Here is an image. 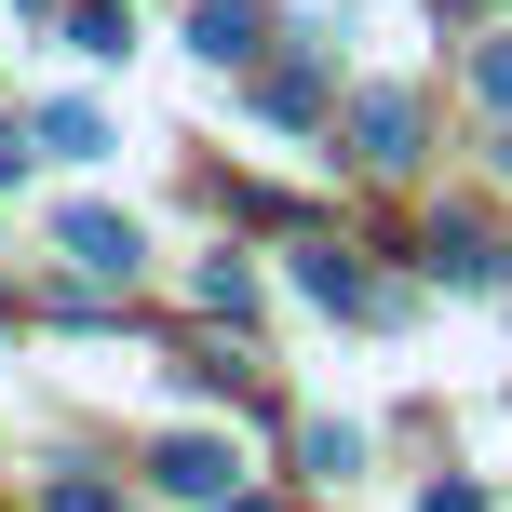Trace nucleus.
<instances>
[{
  "label": "nucleus",
  "mask_w": 512,
  "mask_h": 512,
  "mask_svg": "<svg viewBox=\"0 0 512 512\" xmlns=\"http://www.w3.org/2000/svg\"><path fill=\"white\" fill-rule=\"evenodd\" d=\"M54 243H68L81 270H95V283H135V256H149V243H135V216H95V203H81L68 230H54Z\"/></svg>",
  "instance_id": "nucleus-1"
},
{
  "label": "nucleus",
  "mask_w": 512,
  "mask_h": 512,
  "mask_svg": "<svg viewBox=\"0 0 512 512\" xmlns=\"http://www.w3.org/2000/svg\"><path fill=\"white\" fill-rule=\"evenodd\" d=\"M189 41H203L216 68H243V54L270 41V14H256V0H203V14H189Z\"/></svg>",
  "instance_id": "nucleus-2"
},
{
  "label": "nucleus",
  "mask_w": 512,
  "mask_h": 512,
  "mask_svg": "<svg viewBox=\"0 0 512 512\" xmlns=\"http://www.w3.org/2000/svg\"><path fill=\"white\" fill-rule=\"evenodd\" d=\"M351 135H364V162H378V176H405V162H418V108H405V95H364Z\"/></svg>",
  "instance_id": "nucleus-3"
},
{
  "label": "nucleus",
  "mask_w": 512,
  "mask_h": 512,
  "mask_svg": "<svg viewBox=\"0 0 512 512\" xmlns=\"http://www.w3.org/2000/svg\"><path fill=\"white\" fill-rule=\"evenodd\" d=\"M162 486H176V499H230V445L176 432V445H162Z\"/></svg>",
  "instance_id": "nucleus-4"
},
{
  "label": "nucleus",
  "mask_w": 512,
  "mask_h": 512,
  "mask_svg": "<svg viewBox=\"0 0 512 512\" xmlns=\"http://www.w3.org/2000/svg\"><path fill=\"white\" fill-rule=\"evenodd\" d=\"M297 283H310V297H324V310H378V297H364V270H351V256H337V243H310V256H297Z\"/></svg>",
  "instance_id": "nucleus-5"
},
{
  "label": "nucleus",
  "mask_w": 512,
  "mask_h": 512,
  "mask_svg": "<svg viewBox=\"0 0 512 512\" xmlns=\"http://www.w3.org/2000/svg\"><path fill=\"white\" fill-rule=\"evenodd\" d=\"M41 149H54V162H95L108 122H95V108H41Z\"/></svg>",
  "instance_id": "nucleus-6"
},
{
  "label": "nucleus",
  "mask_w": 512,
  "mask_h": 512,
  "mask_svg": "<svg viewBox=\"0 0 512 512\" xmlns=\"http://www.w3.org/2000/svg\"><path fill=\"white\" fill-rule=\"evenodd\" d=\"M297 459L324 472V486H351V472H364V432H337V418H310V445H297Z\"/></svg>",
  "instance_id": "nucleus-7"
},
{
  "label": "nucleus",
  "mask_w": 512,
  "mask_h": 512,
  "mask_svg": "<svg viewBox=\"0 0 512 512\" xmlns=\"http://www.w3.org/2000/svg\"><path fill=\"white\" fill-rule=\"evenodd\" d=\"M432 270H445V283H486V243H472L459 216H445V230H432Z\"/></svg>",
  "instance_id": "nucleus-8"
},
{
  "label": "nucleus",
  "mask_w": 512,
  "mask_h": 512,
  "mask_svg": "<svg viewBox=\"0 0 512 512\" xmlns=\"http://www.w3.org/2000/svg\"><path fill=\"white\" fill-rule=\"evenodd\" d=\"M41 499H54V512H122V499H108V486H95V472H54V486H41Z\"/></svg>",
  "instance_id": "nucleus-9"
},
{
  "label": "nucleus",
  "mask_w": 512,
  "mask_h": 512,
  "mask_svg": "<svg viewBox=\"0 0 512 512\" xmlns=\"http://www.w3.org/2000/svg\"><path fill=\"white\" fill-rule=\"evenodd\" d=\"M472 81H486V95L512 108V41H486V54H472Z\"/></svg>",
  "instance_id": "nucleus-10"
}]
</instances>
